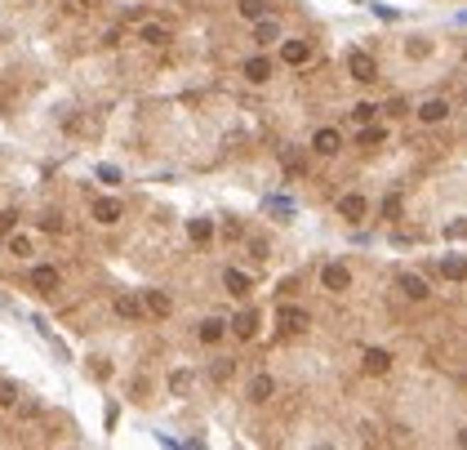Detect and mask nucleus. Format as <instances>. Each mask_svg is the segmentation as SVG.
Returning <instances> with one entry per match:
<instances>
[{"mask_svg": "<svg viewBox=\"0 0 467 450\" xmlns=\"http://www.w3.org/2000/svg\"><path fill=\"white\" fill-rule=\"evenodd\" d=\"M276 41H280L276 18H258V23H254V45H276Z\"/></svg>", "mask_w": 467, "mask_h": 450, "instance_id": "obj_20", "label": "nucleus"}, {"mask_svg": "<svg viewBox=\"0 0 467 450\" xmlns=\"http://www.w3.org/2000/svg\"><path fill=\"white\" fill-rule=\"evenodd\" d=\"M396 290L405 294L410 304H427V299H432V286H427L423 272H400V277H396Z\"/></svg>", "mask_w": 467, "mask_h": 450, "instance_id": "obj_4", "label": "nucleus"}, {"mask_svg": "<svg viewBox=\"0 0 467 450\" xmlns=\"http://www.w3.org/2000/svg\"><path fill=\"white\" fill-rule=\"evenodd\" d=\"M116 316H125V321H143L147 308H143V294H116Z\"/></svg>", "mask_w": 467, "mask_h": 450, "instance_id": "obj_12", "label": "nucleus"}, {"mask_svg": "<svg viewBox=\"0 0 467 450\" xmlns=\"http://www.w3.org/2000/svg\"><path fill=\"white\" fill-rule=\"evenodd\" d=\"M187 388H192V375H187V370H174V375H170V392H174V397H182Z\"/></svg>", "mask_w": 467, "mask_h": 450, "instance_id": "obj_29", "label": "nucleus"}, {"mask_svg": "<svg viewBox=\"0 0 467 450\" xmlns=\"http://www.w3.org/2000/svg\"><path fill=\"white\" fill-rule=\"evenodd\" d=\"M143 308H147V316H160V321H165V316L174 312V299L165 290H143Z\"/></svg>", "mask_w": 467, "mask_h": 450, "instance_id": "obj_14", "label": "nucleus"}, {"mask_svg": "<svg viewBox=\"0 0 467 450\" xmlns=\"http://www.w3.org/2000/svg\"><path fill=\"white\" fill-rule=\"evenodd\" d=\"M223 286H227V294L245 299V294H249V277H245L241 268H227V272H223Z\"/></svg>", "mask_w": 467, "mask_h": 450, "instance_id": "obj_21", "label": "nucleus"}, {"mask_svg": "<svg viewBox=\"0 0 467 450\" xmlns=\"http://www.w3.org/2000/svg\"><path fill=\"white\" fill-rule=\"evenodd\" d=\"M321 290H329V294L352 290V268H347V263H325L321 268Z\"/></svg>", "mask_w": 467, "mask_h": 450, "instance_id": "obj_5", "label": "nucleus"}, {"mask_svg": "<svg viewBox=\"0 0 467 450\" xmlns=\"http://www.w3.org/2000/svg\"><path fill=\"white\" fill-rule=\"evenodd\" d=\"M5 245H9V255H13V259H31V255H36V241H31L27 232H9Z\"/></svg>", "mask_w": 467, "mask_h": 450, "instance_id": "obj_19", "label": "nucleus"}, {"mask_svg": "<svg viewBox=\"0 0 467 450\" xmlns=\"http://www.w3.org/2000/svg\"><path fill=\"white\" fill-rule=\"evenodd\" d=\"M339 214L347 223H356V219H365V214H370V201H365L361 192H347V196H339Z\"/></svg>", "mask_w": 467, "mask_h": 450, "instance_id": "obj_13", "label": "nucleus"}, {"mask_svg": "<svg viewBox=\"0 0 467 450\" xmlns=\"http://www.w3.org/2000/svg\"><path fill=\"white\" fill-rule=\"evenodd\" d=\"M280 63H290V68L312 63V41H280Z\"/></svg>", "mask_w": 467, "mask_h": 450, "instance_id": "obj_9", "label": "nucleus"}, {"mask_svg": "<svg viewBox=\"0 0 467 450\" xmlns=\"http://www.w3.org/2000/svg\"><path fill=\"white\" fill-rule=\"evenodd\" d=\"M236 14L249 23H258V18H267V0H236Z\"/></svg>", "mask_w": 467, "mask_h": 450, "instance_id": "obj_23", "label": "nucleus"}, {"mask_svg": "<svg viewBox=\"0 0 467 450\" xmlns=\"http://www.w3.org/2000/svg\"><path fill=\"white\" fill-rule=\"evenodd\" d=\"M272 392H276V379L272 375H254V379H249V402H254V406L272 402Z\"/></svg>", "mask_w": 467, "mask_h": 450, "instance_id": "obj_18", "label": "nucleus"}, {"mask_svg": "<svg viewBox=\"0 0 467 450\" xmlns=\"http://www.w3.org/2000/svg\"><path fill=\"white\" fill-rule=\"evenodd\" d=\"M245 80H249V85H267V80H272V58L254 54V58L245 63Z\"/></svg>", "mask_w": 467, "mask_h": 450, "instance_id": "obj_17", "label": "nucleus"}, {"mask_svg": "<svg viewBox=\"0 0 467 450\" xmlns=\"http://www.w3.org/2000/svg\"><path fill=\"white\" fill-rule=\"evenodd\" d=\"M27 281H31V290H36V294H58L62 290V272L54 268V263H36V268L27 272Z\"/></svg>", "mask_w": 467, "mask_h": 450, "instance_id": "obj_2", "label": "nucleus"}, {"mask_svg": "<svg viewBox=\"0 0 467 450\" xmlns=\"http://www.w3.org/2000/svg\"><path fill=\"white\" fill-rule=\"evenodd\" d=\"M347 76H352L356 85H374L378 80V63H374L370 49H352V54H347Z\"/></svg>", "mask_w": 467, "mask_h": 450, "instance_id": "obj_1", "label": "nucleus"}, {"mask_svg": "<svg viewBox=\"0 0 467 450\" xmlns=\"http://www.w3.org/2000/svg\"><path fill=\"white\" fill-rule=\"evenodd\" d=\"M98 5V0H76V9H94Z\"/></svg>", "mask_w": 467, "mask_h": 450, "instance_id": "obj_38", "label": "nucleus"}, {"mask_svg": "<svg viewBox=\"0 0 467 450\" xmlns=\"http://www.w3.org/2000/svg\"><path fill=\"white\" fill-rule=\"evenodd\" d=\"M405 54H410V58H427V54H432V45H427L423 36H414V41H410V49H405Z\"/></svg>", "mask_w": 467, "mask_h": 450, "instance_id": "obj_30", "label": "nucleus"}, {"mask_svg": "<svg viewBox=\"0 0 467 450\" xmlns=\"http://www.w3.org/2000/svg\"><path fill=\"white\" fill-rule=\"evenodd\" d=\"M9 232H18V214H13V210L0 214V237H9Z\"/></svg>", "mask_w": 467, "mask_h": 450, "instance_id": "obj_32", "label": "nucleus"}, {"mask_svg": "<svg viewBox=\"0 0 467 450\" xmlns=\"http://www.w3.org/2000/svg\"><path fill=\"white\" fill-rule=\"evenodd\" d=\"M454 441H458V446H467V428H458V437H454Z\"/></svg>", "mask_w": 467, "mask_h": 450, "instance_id": "obj_39", "label": "nucleus"}, {"mask_svg": "<svg viewBox=\"0 0 467 450\" xmlns=\"http://www.w3.org/2000/svg\"><path fill=\"white\" fill-rule=\"evenodd\" d=\"M138 41L152 45V49H160V45L174 41V31H170V23H143V27H138Z\"/></svg>", "mask_w": 467, "mask_h": 450, "instance_id": "obj_15", "label": "nucleus"}, {"mask_svg": "<svg viewBox=\"0 0 467 450\" xmlns=\"http://www.w3.org/2000/svg\"><path fill=\"white\" fill-rule=\"evenodd\" d=\"M414 116H419L423 125H441V121H449V98H423Z\"/></svg>", "mask_w": 467, "mask_h": 450, "instance_id": "obj_8", "label": "nucleus"}, {"mask_svg": "<svg viewBox=\"0 0 467 450\" xmlns=\"http://www.w3.org/2000/svg\"><path fill=\"white\" fill-rule=\"evenodd\" d=\"M312 152H316V156H339V152H343V134H339L334 125H321V129L312 134Z\"/></svg>", "mask_w": 467, "mask_h": 450, "instance_id": "obj_7", "label": "nucleus"}, {"mask_svg": "<svg viewBox=\"0 0 467 450\" xmlns=\"http://www.w3.org/2000/svg\"><path fill=\"white\" fill-rule=\"evenodd\" d=\"M400 214V196H388V201H383V219H396Z\"/></svg>", "mask_w": 467, "mask_h": 450, "instance_id": "obj_35", "label": "nucleus"}, {"mask_svg": "<svg viewBox=\"0 0 467 450\" xmlns=\"http://www.w3.org/2000/svg\"><path fill=\"white\" fill-rule=\"evenodd\" d=\"M231 375H236V361H231V357H223V361L209 365V379H214V383H227Z\"/></svg>", "mask_w": 467, "mask_h": 450, "instance_id": "obj_26", "label": "nucleus"}, {"mask_svg": "<svg viewBox=\"0 0 467 450\" xmlns=\"http://www.w3.org/2000/svg\"><path fill=\"white\" fill-rule=\"evenodd\" d=\"M445 237H454V241H467V219H463V223H449V227H445Z\"/></svg>", "mask_w": 467, "mask_h": 450, "instance_id": "obj_36", "label": "nucleus"}, {"mask_svg": "<svg viewBox=\"0 0 467 450\" xmlns=\"http://www.w3.org/2000/svg\"><path fill=\"white\" fill-rule=\"evenodd\" d=\"M89 214H94V223H103V227H116V223L125 219V205L116 201V196H94Z\"/></svg>", "mask_w": 467, "mask_h": 450, "instance_id": "obj_6", "label": "nucleus"}, {"mask_svg": "<svg viewBox=\"0 0 467 450\" xmlns=\"http://www.w3.org/2000/svg\"><path fill=\"white\" fill-rule=\"evenodd\" d=\"M361 370L365 375H388L392 370V353H383V348H365V357H361Z\"/></svg>", "mask_w": 467, "mask_h": 450, "instance_id": "obj_11", "label": "nucleus"}, {"mask_svg": "<svg viewBox=\"0 0 467 450\" xmlns=\"http://www.w3.org/2000/svg\"><path fill=\"white\" fill-rule=\"evenodd\" d=\"M18 402H23L18 383H13V379H0V410H18Z\"/></svg>", "mask_w": 467, "mask_h": 450, "instance_id": "obj_22", "label": "nucleus"}, {"mask_svg": "<svg viewBox=\"0 0 467 450\" xmlns=\"http://www.w3.org/2000/svg\"><path fill=\"white\" fill-rule=\"evenodd\" d=\"M231 335H236V339H258V312L254 308H245V312H236V316H231Z\"/></svg>", "mask_w": 467, "mask_h": 450, "instance_id": "obj_10", "label": "nucleus"}, {"mask_svg": "<svg viewBox=\"0 0 467 450\" xmlns=\"http://www.w3.org/2000/svg\"><path fill=\"white\" fill-rule=\"evenodd\" d=\"M378 112H383V107H374V103H356V107H352V125H370Z\"/></svg>", "mask_w": 467, "mask_h": 450, "instance_id": "obj_27", "label": "nucleus"}, {"mask_svg": "<svg viewBox=\"0 0 467 450\" xmlns=\"http://www.w3.org/2000/svg\"><path fill=\"white\" fill-rule=\"evenodd\" d=\"M276 326H280V335H303V330L312 326V316H307V308L280 304V308H276Z\"/></svg>", "mask_w": 467, "mask_h": 450, "instance_id": "obj_3", "label": "nucleus"}, {"mask_svg": "<svg viewBox=\"0 0 467 450\" xmlns=\"http://www.w3.org/2000/svg\"><path fill=\"white\" fill-rule=\"evenodd\" d=\"M94 375H98V379H107V375H111V365H107L103 357H94Z\"/></svg>", "mask_w": 467, "mask_h": 450, "instance_id": "obj_37", "label": "nucleus"}, {"mask_svg": "<svg viewBox=\"0 0 467 450\" xmlns=\"http://www.w3.org/2000/svg\"><path fill=\"white\" fill-rule=\"evenodd\" d=\"M227 330H231V321H223V316H205V321H200V330H196V339L214 348V343L227 335Z\"/></svg>", "mask_w": 467, "mask_h": 450, "instance_id": "obj_16", "label": "nucleus"}, {"mask_svg": "<svg viewBox=\"0 0 467 450\" xmlns=\"http://www.w3.org/2000/svg\"><path fill=\"white\" fill-rule=\"evenodd\" d=\"M441 277L445 281H467V259H445L441 263Z\"/></svg>", "mask_w": 467, "mask_h": 450, "instance_id": "obj_25", "label": "nucleus"}, {"mask_svg": "<svg viewBox=\"0 0 467 450\" xmlns=\"http://www.w3.org/2000/svg\"><path fill=\"white\" fill-rule=\"evenodd\" d=\"M361 143H365V147L383 143V129H378V125H361Z\"/></svg>", "mask_w": 467, "mask_h": 450, "instance_id": "obj_31", "label": "nucleus"}, {"mask_svg": "<svg viewBox=\"0 0 467 450\" xmlns=\"http://www.w3.org/2000/svg\"><path fill=\"white\" fill-rule=\"evenodd\" d=\"M187 237H192L196 245H205V241L214 237V223H209V219H192V223H187Z\"/></svg>", "mask_w": 467, "mask_h": 450, "instance_id": "obj_24", "label": "nucleus"}, {"mask_svg": "<svg viewBox=\"0 0 467 450\" xmlns=\"http://www.w3.org/2000/svg\"><path fill=\"white\" fill-rule=\"evenodd\" d=\"M383 112H388V116H405L410 103H405V98H388V107H383Z\"/></svg>", "mask_w": 467, "mask_h": 450, "instance_id": "obj_33", "label": "nucleus"}, {"mask_svg": "<svg viewBox=\"0 0 467 450\" xmlns=\"http://www.w3.org/2000/svg\"><path fill=\"white\" fill-rule=\"evenodd\" d=\"M18 419H40V406L36 402H18Z\"/></svg>", "mask_w": 467, "mask_h": 450, "instance_id": "obj_34", "label": "nucleus"}, {"mask_svg": "<svg viewBox=\"0 0 467 450\" xmlns=\"http://www.w3.org/2000/svg\"><path fill=\"white\" fill-rule=\"evenodd\" d=\"M40 232H58V237H62V232H67V214H45V219H40Z\"/></svg>", "mask_w": 467, "mask_h": 450, "instance_id": "obj_28", "label": "nucleus"}]
</instances>
